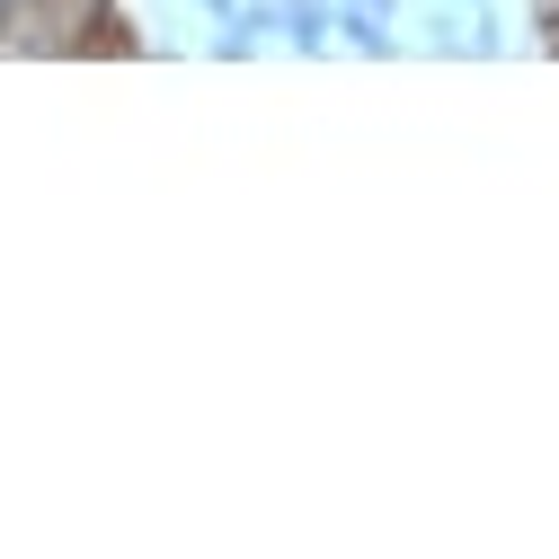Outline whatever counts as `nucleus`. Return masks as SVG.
<instances>
[{
	"mask_svg": "<svg viewBox=\"0 0 559 559\" xmlns=\"http://www.w3.org/2000/svg\"><path fill=\"white\" fill-rule=\"evenodd\" d=\"M258 45H266V36H258V27H249V19H231V27H223V36H214V62H249V53H258Z\"/></svg>",
	"mask_w": 559,
	"mask_h": 559,
	"instance_id": "423d86ee",
	"label": "nucleus"
},
{
	"mask_svg": "<svg viewBox=\"0 0 559 559\" xmlns=\"http://www.w3.org/2000/svg\"><path fill=\"white\" fill-rule=\"evenodd\" d=\"M195 10L214 19V27H231V19H240V0H195Z\"/></svg>",
	"mask_w": 559,
	"mask_h": 559,
	"instance_id": "0eeeda50",
	"label": "nucleus"
},
{
	"mask_svg": "<svg viewBox=\"0 0 559 559\" xmlns=\"http://www.w3.org/2000/svg\"><path fill=\"white\" fill-rule=\"evenodd\" d=\"M417 53H462V10H453V0H436V10H427V36H417Z\"/></svg>",
	"mask_w": 559,
	"mask_h": 559,
	"instance_id": "39448f33",
	"label": "nucleus"
},
{
	"mask_svg": "<svg viewBox=\"0 0 559 559\" xmlns=\"http://www.w3.org/2000/svg\"><path fill=\"white\" fill-rule=\"evenodd\" d=\"M275 45L329 53V45H337V0H275Z\"/></svg>",
	"mask_w": 559,
	"mask_h": 559,
	"instance_id": "f03ea898",
	"label": "nucleus"
},
{
	"mask_svg": "<svg viewBox=\"0 0 559 559\" xmlns=\"http://www.w3.org/2000/svg\"><path fill=\"white\" fill-rule=\"evenodd\" d=\"M453 10H471V0H453Z\"/></svg>",
	"mask_w": 559,
	"mask_h": 559,
	"instance_id": "1a4fd4ad",
	"label": "nucleus"
},
{
	"mask_svg": "<svg viewBox=\"0 0 559 559\" xmlns=\"http://www.w3.org/2000/svg\"><path fill=\"white\" fill-rule=\"evenodd\" d=\"M365 10H382V19H400V0H365Z\"/></svg>",
	"mask_w": 559,
	"mask_h": 559,
	"instance_id": "6e6552de",
	"label": "nucleus"
},
{
	"mask_svg": "<svg viewBox=\"0 0 559 559\" xmlns=\"http://www.w3.org/2000/svg\"><path fill=\"white\" fill-rule=\"evenodd\" d=\"M116 0H19L0 19V62H62V53H124Z\"/></svg>",
	"mask_w": 559,
	"mask_h": 559,
	"instance_id": "f257e3e1",
	"label": "nucleus"
},
{
	"mask_svg": "<svg viewBox=\"0 0 559 559\" xmlns=\"http://www.w3.org/2000/svg\"><path fill=\"white\" fill-rule=\"evenodd\" d=\"M471 10H479V0H471ZM462 53H479V62H498V53H507V19H498V10H479V19H462Z\"/></svg>",
	"mask_w": 559,
	"mask_h": 559,
	"instance_id": "20e7f679",
	"label": "nucleus"
},
{
	"mask_svg": "<svg viewBox=\"0 0 559 559\" xmlns=\"http://www.w3.org/2000/svg\"><path fill=\"white\" fill-rule=\"evenodd\" d=\"M337 45H346V53H365V62L408 53V36H391V19H382V10H365V0H337Z\"/></svg>",
	"mask_w": 559,
	"mask_h": 559,
	"instance_id": "7ed1b4c3",
	"label": "nucleus"
}]
</instances>
